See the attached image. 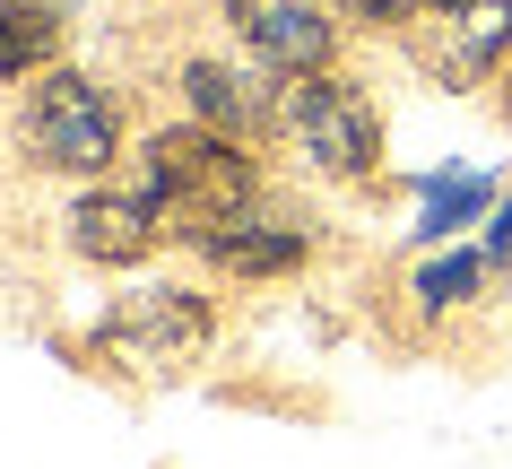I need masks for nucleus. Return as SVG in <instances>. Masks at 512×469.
<instances>
[{"instance_id": "f257e3e1", "label": "nucleus", "mask_w": 512, "mask_h": 469, "mask_svg": "<svg viewBox=\"0 0 512 469\" xmlns=\"http://www.w3.org/2000/svg\"><path fill=\"white\" fill-rule=\"evenodd\" d=\"M139 166H148V192H157L165 209H183V218H191V226H183L191 244H200L209 226H226L243 200H252V166H243V148L217 131V122H191V131H157Z\"/></svg>"}, {"instance_id": "f03ea898", "label": "nucleus", "mask_w": 512, "mask_h": 469, "mask_svg": "<svg viewBox=\"0 0 512 469\" xmlns=\"http://www.w3.org/2000/svg\"><path fill=\"white\" fill-rule=\"evenodd\" d=\"M96 348H105L122 374H183V365H200V348H209V304L191 296V287H139V296H122L105 313Z\"/></svg>"}, {"instance_id": "7ed1b4c3", "label": "nucleus", "mask_w": 512, "mask_h": 469, "mask_svg": "<svg viewBox=\"0 0 512 469\" xmlns=\"http://www.w3.org/2000/svg\"><path fill=\"white\" fill-rule=\"evenodd\" d=\"M113 139H122V122H113L105 87L79 79V70H53V79L27 96V157L44 174H105Z\"/></svg>"}, {"instance_id": "20e7f679", "label": "nucleus", "mask_w": 512, "mask_h": 469, "mask_svg": "<svg viewBox=\"0 0 512 469\" xmlns=\"http://www.w3.org/2000/svg\"><path fill=\"white\" fill-rule=\"evenodd\" d=\"M408 53L434 87H486L512 53V0H426L408 18Z\"/></svg>"}, {"instance_id": "39448f33", "label": "nucleus", "mask_w": 512, "mask_h": 469, "mask_svg": "<svg viewBox=\"0 0 512 469\" xmlns=\"http://www.w3.org/2000/svg\"><path fill=\"white\" fill-rule=\"evenodd\" d=\"M287 131H296V148L322 174H374V157H382L374 105H365L348 79H330V70L287 79Z\"/></svg>"}, {"instance_id": "423d86ee", "label": "nucleus", "mask_w": 512, "mask_h": 469, "mask_svg": "<svg viewBox=\"0 0 512 469\" xmlns=\"http://www.w3.org/2000/svg\"><path fill=\"white\" fill-rule=\"evenodd\" d=\"M226 18H235L243 44L270 61V70H287V79L330 70V18L313 0H226Z\"/></svg>"}, {"instance_id": "0eeeda50", "label": "nucleus", "mask_w": 512, "mask_h": 469, "mask_svg": "<svg viewBox=\"0 0 512 469\" xmlns=\"http://www.w3.org/2000/svg\"><path fill=\"white\" fill-rule=\"evenodd\" d=\"M165 235V200L157 192H87L79 209H70V244L87 252V261H148Z\"/></svg>"}, {"instance_id": "6e6552de", "label": "nucleus", "mask_w": 512, "mask_h": 469, "mask_svg": "<svg viewBox=\"0 0 512 469\" xmlns=\"http://www.w3.org/2000/svg\"><path fill=\"white\" fill-rule=\"evenodd\" d=\"M200 252H209L217 270H235V278H278V270H296L304 261V226H209L200 235Z\"/></svg>"}, {"instance_id": "1a4fd4ad", "label": "nucleus", "mask_w": 512, "mask_h": 469, "mask_svg": "<svg viewBox=\"0 0 512 469\" xmlns=\"http://www.w3.org/2000/svg\"><path fill=\"white\" fill-rule=\"evenodd\" d=\"M61 53V18L44 9V0H0V79H18V70H35V61Z\"/></svg>"}, {"instance_id": "9d476101", "label": "nucleus", "mask_w": 512, "mask_h": 469, "mask_svg": "<svg viewBox=\"0 0 512 469\" xmlns=\"http://www.w3.org/2000/svg\"><path fill=\"white\" fill-rule=\"evenodd\" d=\"M183 87H191V113H200V122H217V131H243V122L261 113V105H252V79H235L226 61H191Z\"/></svg>"}, {"instance_id": "9b49d317", "label": "nucleus", "mask_w": 512, "mask_h": 469, "mask_svg": "<svg viewBox=\"0 0 512 469\" xmlns=\"http://www.w3.org/2000/svg\"><path fill=\"white\" fill-rule=\"evenodd\" d=\"M478 270H486V261H469V252H452V261H426V270H417V296H426V313L460 304L469 287H478Z\"/></svg>"}, {"instance_id": "f8f14e48", "label": "nucleus", "mask_w": 512, "mask_h": 469, "mask_svg": "<svg viewBox=\"0 0 512 469\" xmlns=\"http://www.w3.org/2000/svg\"><path fill=\"white\" fill-rule=\"evenodd\" d=\"M478 209H486V183H478V174H460V183L426 192V235H452V226H469Z\"/></svg>"}, {"instance_id": "ddd939ff", "label": "nucleus", "mask_w": 512, "mask_h": 469, "mask_svg": "<svg viewBox=\"0 0 512 469\" xmlns=\"http://www.w3.org/2000/svg\"><path fill=\"white\" fill-rule=\"evenodd\" d=\"M339 9H348L356 27H408V18H417L426 0H339Z\"/></svg>"}, {"instance_id": "4468645a", "label": "nucleus", "mask_w": 512, "mask_h": 469, "mask_svg": "<svg viewBox=\"0 0 512 469\" xmlns=\"http://www.w3.org/2000/svg\"><path fill=\"white\" fill-rule=\"evenodd\" d=\"M486 252H495V261L512 252V209H495V226H486Z\"/></svg>"}, {"instance_id": "2eb2a0df", "label": "nucleus", "mask_w": 512, "mask_h": 469, "mask_svg": "<svg viewBox=\"0 0 512 469\" xmlns=\"http://www.w3.org/2000/svg\"><path fill=\"white\" fill-rule=\"evenodd\" d=\"M504 122H512V70H504Z\"/></svg>"}]
</instances>
